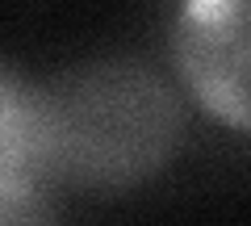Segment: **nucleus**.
Returning <instances> with one entry per match:
<instances>
[{
	"label": "nucleus",
	"mask_w": 251,
	"mask_h": 226,
	"mask_svg": "<svg viewBox=\"0 0 251 226\" xmlns=\"http://www.w3.org/2000/svg\"><path fill=\"white\" fill-rule=\"evenodd\" d=\"M184 113L151 67L97 59L42 88L46 176L84 189H122L159 172L176 151Z\"/></svg>",
	"instance_id": "1"
},
{
	"label": "nucleus",
	"mask_w": 251,
	"mask_h": 226,
	"mask_svg": "<svg viewBox=\"0 0 251 226\" xmlns=\"http://www.w3.org/2000/svg\"><path fill=\"white\" fill-rule=\"evenodd\" d=\"M176 67L218 122L251 130V0H184Z\"/></svg>",
	"instance_id": "2"
},
{
	"label": "nucleus",
	"mask_w": 251,
	"mask_h": 226,
	"mask_svg": "<svg viewBox=\"0 0 251 226\" xmlns=\"http://www.w3.org/2000/svg\"><path fill=\"white\" fill-rule=\"evenodd\" d=\"M42 88L0 63V189H46Z\"/></svg>",
	"instance_id": "3"
},
{
	"label": "nucleus",
	"mask_w": 251,
	"mask_h": 226,
	"mask_svg": "<svg viewBox=\"0 0 251 226\" xmlns=\"http://www.w3.org/2000/svg\"><path fill=\"white\" fill-rule=\"evenodd\" d=\"M0 226H54L46 189H0Z\"/></svg>",
	"instance_id": "4"
}]
</instances>
